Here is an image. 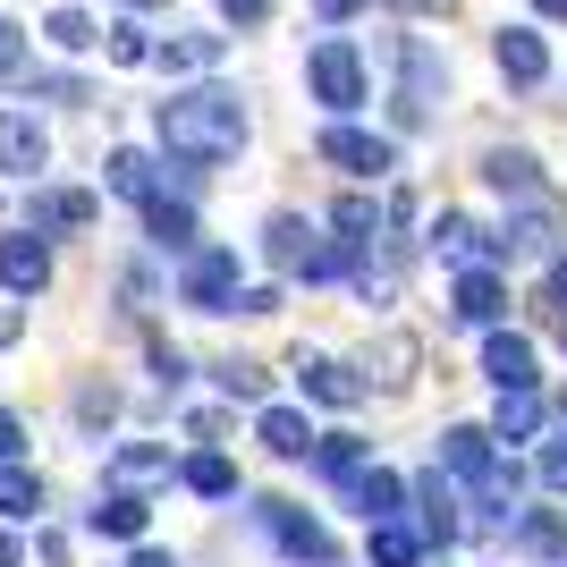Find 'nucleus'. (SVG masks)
I'll return each instance as SVG.
<instances>
[{
  "label": "nucleus",
  "instance_id": "f257e3e1",
  "mask_svg": "<svg viewBox=\"0 0 567 567\" xmlns=\"http://www.w3.org/2000/svg\"><path fill=\"white\" fill-rule=\"evenodd\" d=\"M246 102L229 94V85H195V94H169L162 111H153V136H162V153L178 162V178H204L213 162H229L237 144H246Z\"/></svg>",
  "mask_w": 567,
  "mask_h": 567
},
{
  "label": "nucleus",
  "instance_id": "f03ea898",
  "mask_svg": "<svg viewBox=\"0 0 567 567\" xmlns=\"http://www.w3.org/2000/svg\"><path fill=\"white\" fill-rule=\"evenodd\" d=\"M306 94L331 118H355L364 102H373V69H364V51H355L348 34H322V43L306 51Z\"/></svg>",
  "mask_w": 567,
  "mask_h": 567
},
{
  "label": "nucleus",
  "instance_id": "7ed1b4c3",
  "mask_svg": "<svg viewBox=\"0 0 567 567\" xmlns=\"http://www.w3.org/2000/svg\"><path fill=\"white\" fill-rule=\"evenodd\" d=\"M390 60H399V94H390V111H399V127H424L432 102L450 94V60H441L424 34H399V43H390Z\"/></svg>",
  "mask_w": 567,
  "mask_h": 567
},
{
  "label": "nucleus",
  "instance_id": "20e7f679",
  "mask_svg": "<svg viewBox=\"0 0 567 567\" xmlns=\"http://www.w3.org/2000/svg\"><path fill=\"white\" fill-rule=\"evenodd\" d=\"M246 262H237V246H195L187 255V271H178V306H195V313H237L246 306Z\"/></svg>",
  "mask_w": 567,
  "mask_h": 567
},
{
  "label": "nucleus",
  "instance_id": "39448f33",
  "mask_svg": "<svg viewBox=\"0 0 567 567\" xmlns=\"http://www.w3.org/2000/svg\"><path fill=\"white\" fill-rule=\"evenodd\" d=\"M313 153H322L331 169H348V178H390V169H399V136L355 127V118H331V127L313 136Z\"/></svg>",
  "mask_w": 567,
  "mask_h": 567
},
{
  "label": "nucleus",
  "instance_id": "423d86ee",
  "mask_svg": "<svg viewBox=\"0 0 567 567\" xmlns=\"http://www.w3.org/2000/svg\"><path fill=\"white\" fill-rule=\"evenodd\" d=\"M255 525H262V534H271V543H280L297 567H339L331 525H322V517H306L297 499H255Z\"/></svg>",
  "mask_w": 567,
  "mask_h": 567
},
{
  "label": "nucleus",
  "instance_id": "0eeeda50",
  "mask_svg": "<svg viewBox=\"0 0 567 567\" xmlns=\"http://www.w3.org/2000/svg\"><path fill=\"white\" fill-rule=\"evenodd\" d=\"M415 534H424L432 550H450L457 534H466V483H457V474H441V466L415 474Z\"/></svg>",
  "mask_w": 567,
  "mask_h": 567
},
{
  "label": "nucleus",
  "instance_id": "6e6552de",
  "mask_svg": "<svg viewBox=\"0 0 567 567\" xmlns=\"http://www.w3.org/2000/svg\"><path fill=\"white\" fill-rule=\"evenodd\" d=\"M450 322H466V331H508V271H499V262H474V271L450 280Z\"/></svg>",
  "mask_w": 567,
  "mask_h": 567
},
{
  "label": "nucleus",
  "instance_id": "1a4fd4ad",
  "mask_svg": "<svg viewBox=\"0 0 567 567\" xmlns=\"http://www.w3.org/2000/svg\"><path fill=\"white\" fill-rule=\"evenodd\" d=\"M483 381H492L499 399H517V390H543L534 339H525V331H483Z\"/></svg>",
  "mask_w": 567,
  "mask_h": 567
},
{
  "label": "nucleus",
  "instance_id": "9d476101",
  "mask_svg": "<svg viewBox=\"0 0 567 567\" xmlns=\"http://www.w3.org/2000/svg\"><path fill=\"white\" fill-rule=\"evenodd\" d=\"M432 255L450 271H474V262H499V229H483L474 213H441L432 220Z\"/></svg>",
  "mask_w": 567,
  "mask_h": 567
},
{
  "label": "nucleus",
  "instance_id": "9b49d317",
  "mask_svg": "<svg viewBox=\"0 0 567 567\" xmlns=\"http://www.w3.org/2000/svg\"><path fill=\"white\" fill-rule=\"evenodd\" d=\"M94 213H102V195H85V187H43L34 204H25V229H34V237H76V229H94Z\"/></svg>",
  "mask_w": 567,
  "mask_h": 567
},
{
  "label": "nucleus",
  "instance_id": "f8f14e48",
  "mask_svg": "<svg viewBox=\"0 0 567 567\" xmlns=\"http://www.w3.org/2000/svg\"><path fill=\"white\" fill-rule=\"evenodd\" d=\"M483 187H499L508 204H550V187H543V162H534L525 144H492V153H483Z\"/></svg>",
  "mask_w": 567,
  "mask_h": 567
},
{
  "label": "nucleus",
  "instance_id": "ddd939ff",
  "mask_svg": "<svg viewBox=\"0 0 567 567\" xmlns=\"http://www.w3.org/2000/svg\"><path fill=\"white\" fill-rule=\"evenodd\" d=\"M255 441H262L271 457H280V466H306L322 432L306 424V406H280V399H271V406H255Z\"/></svg>",
  "mask_w": 567,
  "mask_h": 567
},
{
  "label": "nucleus",
  "instance_id": "4468645a",
  "mask_svg": "<svg viewBox=\"0 0 567 567\" xmlns=\"http://www.w3.org/2000/svg\"><path fill=\"white\" fill-rule=\"evenodd\" d=\"M0 288H9V297H43V288H51V246L34 229L0 237Z\"/></svg>",
  "mask_w": 567,
  "mask_h": 567
},
{
  "label": "nucleus",
  "instance_id": "2eb2a0df",
  "mask_svg": "<svg viewBox=\"0 0 567 567\" xmlns=\"http://www.w3.org/2000/svg\"><path fill=\"white\" fill-rule=\"evenodd\" d=\"M499 457H508V450L492 441V424H450V432H441V474H457V483H483Z\"/></svg>",
  "mask_w": 567,
  "mask_h": 567
},
{
  "label": "nucleus",
  "instance_id": "dca6fc26",
  "mask_svg": "<svg viewBox=\"0 0 567 567\" xmlns=\"http://www.w3.org/2000/svg\"><path fill=\"white\" fill-rule=\"evenodd\" d=\"M492 60L508 85H543L550 76V43H543V25H499L492 34Z\"/></svg>",
  "mask_w": 567,
  "mask_h": 567
},
{
  "label": "nucleus",
  "instance_id": "f3484780",
  "mask_svg": "<svg viewBox=\"0 0 567 567\" xmlns=\"http://www.w3.org/2000/svg\"><path fill=\"white\" fill-rule=\"evenodd\" d=\"M297 390H306L313 406H339V415H348V406L364 399V373L339 364V355H297Z\"/></svg>",
  "mask_w": 567,
  "mask_h": 567
},
{
  "label": "nucleus",
  "instance_id": "a211bd4d",
  "mask_svg": "<svg viewBox=\"0 0 567 567\" xmlns=\"http://www.w3.org/2000/svg\"><path fill=\"white\" fill-rule=\"evenodd\" d=\"M313 474L355 499V492H364V474H373V441H355V432H322V441H313Z\"/></svg>",
  "mask_w": 567,
  "mask_h": 567
},
{
  "label": "nucleus",
  "instance_id": "6ab92c4d",
  "mask_svg": "<svg viewBox=\"0 0 567 567\" xmlns=\"http://www.w3.org/2000/svg\"><path fill=\"white\" fill-rule=\"evenodd\" d=\"M102 474H111V492H153V483H169V474H178V457H169L162 450V441H127V450H111V466H102Z\"/></svg>",
  "mask_w": 567,
  "mask_h": 567
},
{
  "label": "nucleus",
  "instance_id": "aec40b11",
  "mask_svg": "<svg viewBox=\"0 0 567 567\" xmlns=\"http://www.w3.org/2000/svg\"><path fill=\"white\" fill-rule=\"evenodd\" d=\"M43 162H51V136L25 111H0V169H9V178H34Z\"/></svg>",
  "mask_w": 567,
  "mask_h": 567
},
{
  "label": "nucleus",
  "instance_id": "412c9836",
  "mask_svg": "<svg viewBox=\"0 0 567 567\" xmlns=\"http://www.w3.org/2000/svg\"><path fill=\"white\" fill-rule=\"evenodd\" d=\"M144 525H153V508L136 492H102L85 508V534H111V543H144Z\"/></svg>",
  "mask_w": 567,
  "mask_h": 567
},
{
  "label": "nucleus",
  "instance_id": "4be33fe9",
  "mask_svg": "<svg viewBox=\"0 0 567 567\" xmlns=\"http://www.w3.org/2000/svg\"><path fill=\"white\" fill-rule=\"evenodd\" d=\"M381 229H390V204H373L364 187H355V195H339V204H331V237H339V246H355V255H364V246H373Z\"/></svg>",
  "mask_w": 567,
  "mask_h": 567
},
{
  "label": "nucleus",
  "instance_id": "5701e85b",
  "mask_svg": "<svg viewBox=\"0 0 567 567\" xmlns=\"http://www.w3.org/2000/svg\"><path fill=\"white\" fill-rule=\"evenodd\" d=\"M543 424H550V399H543V390H517V399L492 406V441H508V450H517V441H543Z\"/></svg>",
  "mask_w": 567,
  "mask_h": 567
},
{
  "label": "nucleus",
  "instance_id": "b1692460",
  "mask_svg": "<svg viewBox=\"0 0 567 567\" xmlns=\"http://www.w3.org/2000/svg\"><path fill=\"white\" fill-rule=\"evenodd\" d=\"M355 508H364V525H399L406 508H415V483L390 474V466H373V474H364V492H355Z\"/></svg>",
  "mask_w": 567,
  "mask_h": 567
},
{
  "label": "nucleus",
  "instance_id": "393cba45",
  "mask_svg": "<svg viewBox=\"0 0 567 567\" xmlns=\"http://www.w3.org/2000/svg\"><path fill=\"white\" fill-rule=\"evenodd\" d=\"M508 543H517L525 559H567V508H525V517L508 525Z\"/></svg>",
  "mask_w": 567,
  "mask_h": 567
},
{
  "label": "nucleus",
  "instance_id": "a878e982",
  "mask_svg": "<svg viewBox=\"0 0 567 567\" xmlns=\"http://www.w3.org/2000/svg\"><path fill=\"white\" fill-rule=\"evenodd\" d=\"M424 534H415V525H364V567H424Z\"/></svg>",
  "mask_w": 567,
  "mask_h": 567
},
{
  "label": "nucleus",
  "instance_id": "bb28decb",
  "mask_svg": "<svg viewBox=\"0 0 567 567\" xmlns=\"http://www.w3.org/2000/svg\"><path fill=\"white\" fill-rule=\"evenodd\" d=\"M178 483H187L195 499H237V457L229 450H195V457H178Z\"/></svg>",
  "mask_w": 567,
  "mask_h": 567
},
{
  "label": "nucleus",
  "instance_id": "cd10ccee",
  "mask_svg": "<svg viewBox=\"0 0 567 567\" xmlns=\"http://www.w3.org/2000/svg\"><path fill=\"white\" fill-rule=\"evenodd\" d=\"M102 178H111V195H127V204H153V195H162V169H153V153H136V144H118Z\"/></svg>",
  "mask_w": 567,
  "mask_h": 567
},
{
  "label": "nucleus",
  "instance_id": "c85d7f7f",
  "mask_svg": "<svg viewBox=\"0 0 567 567\" xmlns=\"http://www.w3.org/2000/svg\"><path fill=\"white\" fill-rule=\"evenodd\" d=\"M144 237H153L162 255H195V213L169 204V195H153V204H144Z\"/></svg>",
  "mask_w": 567,
  "mask_h": 567
},
{
  "label": "nucleus",
  "instance_id": "c756f323",
  "mask_svg": "<svg viewBox=\"0 0 567 567\" xmlns=\"http://www.w3.org/2000/svg\"><path fill=\"white\" fill-rule=\"evenodd\" d=\"M373 381L381 390H406V381H415V339H399V331L381 339V355H364V390H373Z\"/></svg>",
  "mask_w": 567,
  "mask_h": 567
},
{
  "label": "nucleus",
  "instance_id": "7c9ffc66",
  "mask_svg": "<svg viewBox=\"0 0 567 567\" xmlns=\"http://www.w3.org/2000/svg\"><path fill=\"white\" fill-rule=\"evenodd\" d=\"M213 60H220V34H169V43H162L169 76H195V69H213Z\"/></svg>",
  "mask_w": 567,
  "mask_h": 567
},
{
  "label": "nucleus",
  "instance_id": "2f4dec72",
  "mask_svg": "<svg viewBox=\"0 0 567 567\" xmlns=\"http://www.w3.org/2000/svg\"><path fill=\"white\" fill-rule=\"evenodd\" d=\"M213 373H220V390H229V399H246V406H271V373H262V364L229 355V364H213Z\"/></svg>",
  "mask_w": 567,
  "mask_h": 567
},
{
  "label": "nucleus",
  "instance_id": "473e14b6",
  "mask_svg": "<svg viewBox=\"0 0 567 567\" xmlns=\"http://www.w3.org/2000/svg\"><path fill=\"white\" fill-rule=\"evenodd\" d=\"M34 508H43V474L0 466V517H34Z\"/></svg>",
  "mask_w": 567,
  "mask_h": 567
},
{
  "label": "nucleus",
  "instance_id": "72a5a7b5",
  "mask_svg": "<svg viewBox=\"0 0 567 567\" xmlns=\"http://www.w3.org/2000/svg\"><path fill=\"white\" fill-rule=\"evenodd\" d=\"M43 34H51L60 51H94V18H85V9H51Z\"/></svg>",
  "mask_w": 567,
  "mask_h": 567
},
{
  "label": "nucleus",
  "instance_id": "f704fd0d",
  "mask_svg": "<svg viewBox=\"0 0 567 567\" xmlns=\"http://www.w3.org/2000/svg\"><path fill=\"white\" fill-rule=\"evenodd\" d=\"M111 60H118V69H144V60H162V51L144 43V25H136V18H118V25H111Z\"/></svg>",
  "mask_w": 567,
  "mask_h": 567
},
{
  "label": "nucleus",
  "instance_id": "c9c22d12",
  "mask_svg": "<svg viewBox=\"0 0 567 567\" xmlns=\"http://www.w3.org/2000/svg\"><path fill=\"white\" fill-rule=\"evenodd\" d=\"M534 474H543V492H559V499H567V432L534 450Z\"/></svg>",
  "mask_w": 567,
  "mask_h": 567
},
{
  "label": "nucleus",
  "instance_id": "e433bc0d",
  "mask_svg": "<svg viewBox=\"0 0 567 567\" xmlns=\"http://www.w3.org/2000/svg\"><path fill=\"white\" fill-rule=\"evenodd\" d=\"M534 306H543L550 322H559V331H567V255H559V262H550V271H543V297H534Z\"/></svg>",
  "mask_w": 567,
  "mask_h": 567
},
{
  "label": "nucleus",
  "instance_id": "4c0bfd02",
  "mask_svg": "<svg viewBox=\"0 0 567 567\" xmlns=\"http://www.w3.org/2000/svg\"><path fill=\"white\" fill-rule=\"evenodd\" d=\"M18 76H25V34L0 18V85H18Z\"/></svg>",
  "mask_w": 567,
  "mask_h": 567
},
{
  "label": "nucleus",
  "instance_id": "58836bf2",
  "mask_svg": "<svg viewBox=\"0 0 567 567\" xmlns=\"http://www.w3.org/2000/svg\"><path fill=\"white\" fill-rule=\"evenodd\" d=\"M153 381H162V390H178V381H187V355L169 348V339H153Z\"/></svg>",
  "mask_w": 567,
  "mask_h": 567
},
{
  "label": "nucleus",
  "instance_id": "ea45409f",
  "mask_svg": "<svg viewBox=\"0 0 567 567\" xmlns=\"http://www.w3.org/2000/svg\"><path fill=\"white\" fill-rule=\"evenodd\" d=\"M76 415H85V424H111V415H118V390H76Z\"/></svg>",
  "mask_w": 567,
  "mask_h": 567
},
{
  "label": "nucleus",
  "instance_id": "a19ab883",
  "mask_svg": "<svg viewBox=\"0 0 567 567\" xmlns=\"http://www.w3.org/2000/svg\"><path fill=\"white\" fill-rule=\"evenodd\" d=\"M25 450V424H18V415H9V406H0V466H9V457H18Z\"/></svg>",
  "mask_w": 567,
  "mask_h": 567
},
{
  "label": "nucleus",
  "instance_id": "79ce46f5",
  "mask_svg": "<svg viewBox=\"0 0 567 567\" xmlns=\"http://www.w3.org/2000/svg\"><path fill=\"white\" fill-rule=\"evenodd\" d=\"M220 9H229V25H262L271 18V0H220Z\"/></svg>",
  "mask_w": 567,
  "mask_h": 567
},
{
  "label": "nucleus",
  "instance_id": "37998d69",
  "mask_svg": "<svg viewBox=\"0 0 567 567\" xmlns=\"http://www.w3.org/2000/svg\"><path fill=\"white\" fill-rule=\"evenodd\" d=\"M313 9H322V18H331V25H348L355 9H373V0H313Z\"/></svg>",
  "mask_w": 567,
  "mask_h": 567
},
{
  "label": "nucleus",
  "instance_id": "c03bdc74",
  "mask_svg": "<svg viewBox=\"0 0 567 567\" xmlns=\"http://www.w3.org/2000/svg\"><path fill=\"white\" fill-rule=\"evenodd\" d=\"M534 18H559L567 25V0H534Z\"/></svg>",
  "mask_w": 567,
  "mask_h": 567
},
{
  "label": "nucleus",
  "instance_id": "a18cd8bd",
  "mask_svg": "<svg viewBox=\"0 0 567 567\" xmlns=\"http://www.w3.org/2000/svg\"><path fill=\"white\" fill-rule=\"evenodd\" d=\"M0 567H25V550H18V543H9V534H0Z\"/></svg>",
  "mask_w": 567,
  "mask_h": 567
},
{
  "label": "nucleus",
  "instance_id": "49530a36",
  "mask_svg": "<svg viewBox=\"0 0 567 567\" xmlns=\"http://www.w3.org/2000/svg\"><path fill=\"white\" fill-rule=\"evenodd\" d=\"M136 567H178V559H169V550H136Z\"/></svg>",
  "mask_w": 567,
  "mask_h": 567
},
{
  "label": "nucleus",
  "instance_id": "de8ad7c7",
  "mask_svg": "<svg viewBox=\"0 0 567 567\" xmlns=\"http://www.w3.org/2000/svg\"><path fill=\"white\" fill-rule=\"evenodd\" d=\"M9 339H18V313H9V306H0V348H9Z\"/></svg>",
  "mask_w": 567,
  "mask_h": 567
},
{
  "label": "nucleus",
  "instance_id": "09e8293b",
  "mask_svg": "<svg viewBox=\"0 0 567 567\" xmlns=\"http://www.w3.org/2000/svg\"><path fill=\"white\" fill-rule=\"evenodd\" d=\"M399 9H450V0H399Z\"/></svg>",
  "mask_w": 567,
  "mask_h": 567
},
{
  "label": "nucleus",
  "instance_id": "8fccbe9b",
  "mask_svg": "<svg viewBox=\"0 0 567 567\" xmlns=\"http://www.w3.org/2000/svg\"><path fill=\"white\" fill-rule=\"evenodd\" d=\"M550 415H559V424H567V390H559V399H550Z\"/></svg>",
  "mask_w": 567,
  "mask_h": 567
},
{
  "label": "nucleus",
  "instance_id": "3c124183",
  "mask_svg": "<svg viewBox=\"0 0 567 567\" xmlns=\"http://www.w3.org/2000/svg\"><path fill=\"white\" fill-rule=\"evenodd\" d=\"M127 9H153V0H127Z\"/></svg>",
  "mask_w": 567,
  "mask_h": 567
},
{
  "label": "nucleus",
  "instance_id": "603ef678",
  "mask_svg": "<svg viewBox=\"0 0 567 567\" xmlns=\"http://www.w3.org/2000/svg\"><path fill=\"white\" fill-rule=\"evenodd\" d=\"M441 567H450V559H441Z\"/></svg>",
  "mask_w": 567,
  "mask_h": 567
},
{
  "label": "nucleus",
  "instance_id": "864d4df0",
  "mask_svg": "<svg viewBox=\"0 0 567 567\" xmlns=\"http://www.w3.org/2000/svg\"><path fill=\"white\" fill-rule=\"evenodd\" d=\"M559 339H567V331H559Z\"/></svg>",
  "mask_w": 567,
  "mask_h": 567
}]
</instances>
